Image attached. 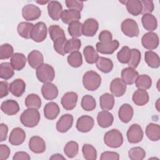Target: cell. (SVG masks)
<instances>
[{
  "label": "cell",
  "instance_id": "30bf717a",
  "mask_svg": "<svg viewBox=\"0 0 160 160\" xmlns=\"http://www.w3.org/2000/svg\"><path fill=\"white\" fill-rule=\"evenodd\" d=\"M94 125V119L88 115H83L79 117L76 122V129L81 132H88L90 131Z\"/></svg>",
  "mask_w": 160,
  "mask_h": 160
},
{
  "label": "cell",
  "instance_id": "f5cc1de1",
  "mask_svg": "<svg viewBox=\"0 0 160 160\" xmlns=\"http://www.w3.org/2000/svg\"><path fill=\"white\" fill-rule=\"evenodd\" d=\"M67 39L66 37H62L59 38L58 39H56L55 41H54L53 47L54 50L60 55L64 56L66 54L64 52V46L66 44V42H67Z\"/></svg>",
  "mask_w": 160,
  "mask_h": 160
},
{
  "label": "cell",
  "instance_id": "5bb4252c",
  "mask_svg": "<svg viewBox=\"0 0 160 160\" xmlns=\"http://www.w3.org/2000/svg\"><path fill=\"white\" fill-rule=\"evenodd\" d=\"M29 148L34 153L41 154L46 151V142L40 136H34L29 141Z\"/></svg>",
  "mask_w": 160,
  "mask_h": 160
},
{
  "label": "cell",
  "instance_id": "6125c7cd",
  "mask_svg": "<svg viewBox=\"0 0 160 160\" xmlns=\"http://www.w3.org/2000/svg\"><path fill=\"white\" fill-rule=\"evenodd\" d=\"M8 132V127L6 124L1 123L0 124V134H1V142L5 141L7 139Z\"/></svg>",
  "mask_w": 160,
  "mask_h": 160
},
{
  "label": "cell",
  "instance_id": "836d02e7",
  "mask_svg": "<svg viewBox=\"0 0 160 160\" xmlns=\"http://www.w3.org/2000/svg\"><path fill=\"white\" fill-rule=\"evenodd\" d=\"M83 55L86 62L90 64H94L99 57L98 51L92 46H86L84 48Z\"/></svg>",
  "mask_w": 160,
  "mask_h": 160
},
{
  "label": "cell",
  "instance_id": "d590c367",
  "mask_svg": "<svg viewBox=\"0 0 160 160\" xmlns=\"http://www.w3.org/2000/svg\"><path fill=\"white\" fill-rule=\"evenodd\" d=\"M126 9L131 15L137 16L141 14L142 4L139 0H129L126 2Z\"/></svg>",
  "mask_w": 160,
  "mask_h": 160
},
{
  "label": "cell",
  "instance_id": "91938a15",
  "mask_svg": "<svg viewBox=\"0 0 160 160\" xmlns=\"http://www.w3.org/2000/svg\"><path fill=\"white\" fill-rule=\"evenodd\" d=\"M9 84L6 81H1L0 82V98L6 97L9 94Z\"/></svg>",
  "mask_w": 160,
  "mask_h": 160
},
{
  "label": "cell",
  "instance_id": "ab89813d",
  "mask_svg": "<svg viewBox=\"0 0 160 160\" xmlns=\"http://www.w3.org/2000/svg\"><path fill=\"white\" fill-rule=\"evenodd\" d=\"M135 84L138 89L147 90L151 87L152 79L147 74H141L138 76Z\"/></svg>",
  "mask_w": 160,
  "mask_h": 160
},
{
  "label": "cell",
  "instance_id": "7dc6e473",
  "mask_svg": "<svg viewBox=\"0 0 160 160\" xmlns=\"http://www.w3.org/2000/svg\"><path fill=\"white\" fill-rule=\"evenodd\" d=\"M141 54L139 50L135 48L131 49V56H130L129 60L128 62V65L130 68L136 69L138 66L141 61Z\"/></svg>",
  "mask_w": 160,
  "mask_h": 160
},
{
  "label": "cell",
  "instance_id": "94428289",
  "mask_svg": "<svg viewBox=\"0 0 160 160\" xmlns=\"http://www.w3.org/2000/svg\"><path fill=\"white\" fill-rule=\"evenodd\" d=\"M31 159V157L29 155L24 151H18L14 154L13 156L12 159L13 160H19V159H23V160H29Z\"/></svg>",
  "mask_w": 160,
  "mask_h": 160
},
{
  "label": "cell",
  "instance_id": "44dd1931",
  "mask_svg": "<svg viewBox=\"0 0 160 160\" xmlns=\"http://www.w3.org/2000/svg\"><path fill=\"white\" fill-rule=\"evenodd\" d=\"M10 92L16 97L21 96L26 90V83L22 79H16L9 86Z\"/></svg>",
  "mask_w": 160,
  "mask_h": 160
},
{
  "label": "cell",
  "instance_id": "f35d334b",
  "mask_svg": "<svg viewBox=\"0 0 160 160\" xmlns=\"http://www.w3.org/2000/svg\"><path fill=\"white\" fill-rule=\"evenodd\" d=\"M24 103L28 108L38 109L41 106L42 101L40 97L36 94H29L26 98Z\"/></svg>",
  "mask_w": 160,
  "mask_h": 160
},
{
  "label": "cell",
  "instance_id": "7bdbcfd3",
  "mask_svg": "<svg viewBox=\"0 0 160 160\" xmlns=\"http://www.w3.org/2000/svg\"><path fill=\"white\" fill-rule=\"evenodd\" d=\"M67 61L68 64L72 68H79L82 64V56L79 51H75L69 54Z\"/></svg>",
  "mask_w": 160,
  "mask_h": 160
},
{
  "label": "cell",
  "instance_id": "484cf974",
  "mask_svg": "<svg viewBox=\"0 0 160 160\" xmlns=\"http://www.w3.org/2000/svg\"><path fill=\"white\" fill-rule=\"evenodd\" d=\"M121 79L126 84L131 85L135 83V81L139 76L138 72L135 69L128 67L123 69L121 71Z\"/></svg>",
  "mask_w": 160,
  "mask_h": 160
},
{
  "label": "cell",
  "instance_id": "b9f144b4",
  "mask_svg": "<svg viewBox=\"0 0 160 160\" xmlns=\"http://www.w3.org/2000/svg\"><path fill=\"white\" fill-rule=\"evenodd\" d=\"M81 47V41L78 38H71L67 41L64 46L65 54H70L71 52L78 51Z\"/></svg>",
  "mask_w": 160,
  "mask_h": 160
},
{
  "label": "cell",
  "instance_id": "6da1fadb",
  "mask_svg": "<svg viewBox=\"0 0 160 160\" xmlns=\"http://www.w3.org/2000/svg\"><path fill=\"white\" fill-rule=\"evenodd\" d=\"M40 118V113L38 109L28 108L21 114L20 121L23 126L31 128L36 126L39 124Z\"/></svg>",
  "mask_w": 160,
  "mask_h": 160
},
{
  "label": "cell",
  "instance_id": "db71d44e",
  "mask_svg": "<svg viewBox=\"0 0 160 160\" xmlns=\"http://www.w3.org/2000/svg\"><path fill=\"white\" fill-rule=\"evenodd\" d=\"M66 6L69 9H74L79 11H81L84 7V3L82 1L77 0H66L65 1Z\"/></svg>",
  "mask_w": 160,
  "mask_h": 160
},
{
  "label": "cell",
  "instance_id": "f907efd6",
  "mask_svg": "<svg viewBox=\"0 0 160 160\" xmlns=\"http://www.w3.org/2000/svg\"><path fill=\"white\" fill-rule=\"evenodd\" d=\"M13 52L14 49L12 46L8 43L3 44L0 46V59L1 60L11 58L14 54Z\"/></svg>",
  "mask_w": 160,
  "mask_h": 160
},
{
  "label": "cell",
  "instance_id": "cb8c5ba5",
  "mask_svg": "<svg viewBox=\"0 0 160 160\" xmlns=\"http://www.w3.org/2000/svg\"><path fill=\"white\" fill-rule=\"evenodd\" d=\"M97 121L100 127L102 128H107L112 124L114 117L111 112L107 111H102L99 112L98 114Z\"/></svg>",
  "mask_w": 160,
  "mask_h": 160
},
{
  "label": "cell",
  "instance_id": "8d00e7d4",
  "mask_svg": "<svg viewBox=\"0 0 160 160\" xmlns=\"http://www.w3.org/2000/svg\"><path fill=\"white\" fill-rule=\"evenodd\" d=\"M34 24L29 22H21L18 24L17 31L20 36L25 39L31 38V32Z\"/></svg>",
  "mask_w": 160,
  "mask_h": 160
},
{
  "label": "cell",
  "instance_id": "74e56055",
  "mask_svg": "<svg viewBox=\"0 0 160 160\" xmlns=\"http://www.w3.org/2000/svg\"><path fill=\"white\" fill-rule=\"evenodd\" d=\"M14 74V69L11 63L2 62L0 64V78L4 80L11 79Z\"/></svg>",
  "mask_w": 160,
  "mask_h": 160
},
{
  "label": "cell",
  "instance_id": "8fae6325",
  "mask_svg": "<svg viewBox=\"0 0 160 160\" xmlns=\"http://www.w3.org/2000/svg\"><path fill=\"white\" fill-rule=\"evenodd\" d=\"M99 28V23L94 18H88L82 24V34L87 37L94 36Z\"/></svg>",
  "mask_w": 160,
  "mask_h": 160
},
{
  "label": "cell",
  "instance_id": "ffe728a7",
  "mask_svg": "<svg viewBox=\"0 0 160 160\" xmlns=\"http://www.w3.org/2000/svg\"><path fill=\"white\" fill-rule=\"evenodd\" d=\"M1 111L6 115H15L19 111V106L18 102L13 99H8L3 101L1 106Z\"/></svg>",
  "mask_w": 160,
  "mask_h": 160
},
{
  "label": "cell",
  "instance_id": "d6986e66",
  "mask_svg": "<svg viewBox=\"0 0 160 160\" xmlns=\"http://www.w3.org/2000/svg\"><path fill=\"white\" fill-rule=\"evenodd\" d=\"M41 93L46 100H53L58 96V89L51 82L44 83L41 88Z\"/></svg>",
  "mask_w": 160,
  "mask_h": 160
},
{
  "label": "cell",
  "instance_id": "681fc988",
  "mask_svg": "<svg viewBox=\"0 0 160 160\" xmlns=\"http://www.w3.org/2000/svg\"><path fill=\"white\" fill-rule=\"evenodd\" d=\"M128 156L131 160H142L146 156V151L141 147H134L129 150Z\"/></svg>",
  "mask_w": 160,
  "mask_h": 160
},
{
  "label": "cell",
  "instance_id": "8992f818",
  "mask_svg": "<svg viewBox=\"0 0 160 160\" xmlns=\"http://www.w3.org/2000/svg\"><path fill=\"white\" fill-rule=\"evenodd\" d=\"M48 29L46 24L43 22L36 23L31 32V39L36 42H41L44 41L47 37Z\"/></svg>",
  "mask_w": 160,
  "mask_h": 160
},
{
  "label": "cell",
  "instance_id": "680465c9",
  "mask_svg": "<svg viewBox=\"0 0 160 160\" xmlns=\"http://www.w3.org/2000/svg\"><path fill=\"white\" fill-rule=\"evenodd\" d=\"M11 153L9 148L6 144L0 145V160L7 159Z\"/></svg>",
  "mask_w": 160,
  "mask_h": 160
},
{
  "label": "cell",
  "instance_id": "ee69618b",
  "mask_svg": "<svg viewBox=\"0 0 160 160\" xmlns=\"http://www.w3.org/2000/svg\"><path fill=\"white\" fill-rule=\"evenodd\" d=\"M81 105L84 111H91L96 108V102L95 99L92 96L87 94L82 97Z\"/></svg>",
  "mask_w": 160,
  "mask_h": 160
},
{
  "label": "cell",
  "instance_id": "d4e9b609",
  "mask_svg": "<svg viewBox=\"0 0 160 160\" xmlns=\"http://www.w3.org/2000/svg\"><path fill=\"white\" fill-rule=\"evenodd\" d=\"M60 112V109L57 103L49 102L44 108V117L49 120L55 119Z\"/></svg>",
  "mask_w": 160,
  "mask_h": 160
},
{
  "label": "cell",
  "instance_id": "3957f363",
  "mask_svg": "<svg viewBox=\"0 0 160 160\" xmlns=\"http://www.w3.org/2000/svg\"><path fill=\"white\" fill-rule=\"evenodd\" d=\"M105 144L111 148H118L123 143L122 133L116 129H112L106 132L104 136Z\"/></svg>",
  "mask_w": 160,
  "mask_h": 160
},
{
  "label": "cell",
  "instance_id": "52a82bcc",
  "mask_svg": "<svg viewBox=\"0 0 160 160\" xmlns=\"http://www.w3.org/2000/svg\"><path fill=\"white\" fill-rule=\"evenodd\" d=\"M126 135L129 142L131 144H136L142 141L144 132L140 125L138 124H133L129 128Z\"/></svg>",
  "mask_w": 160,
  "mask_h": 160
},
{
  "label": "cell",
  "instance_id": "9a60e30c",
  "mask_svg": "<svg viewBox=\"0 0 160 160\" xmlns=\"http://www.w3.org/2000/svg\"><path fill=\"white\" fill-rule=\"evenodd\" d=\"M73 116L70 114L61 116L56 123V129L58 132L64 133L69 131L73 124Z\"/></svg>",
  "mask_w": 160,
  "mask_h": 160
},
{
  "label": "cell",
  "instance_id": "5b68a950",
  "mask_svg": "<svg viewBox=\"0 0 160 160\" xmlns=\"http://www.w3.org/2000/svg\"><path fill=\"white\" fill-rule=\"evenodd\" d=\"M121 28L123 34L129 38L138 37L139 34L138 23L132 19L128 18L124 20L121 23Z\"/></svg>",
  "mask_w": 160,
  "mask_h": 160
},
{
  "label": "cell",
  "instance_id": "7402d4cb",
  "mask_svg": "<svg viewBox=\"0 0 160 160\" xmlns=\"http://www.w3.org/2000/svg\"><path fill=\"white\" fill-rule=\"evenodd\" d=\"M28 61L32 68L36 69L44 63V57L40 51L32 50L28 55Z\"/></svg>",
  "mask_w": 160,
  "mask_h": 160
},
{
  "label": "cell",
  "instance_id": "d6a6232c",
  "mask_svg": "<svg viewBox=\"0 0 160 160\" xmlns=\"http://www.w3.org/2000/svg\"><path fill=\"white\" fill-rule=\"evenodd\" d=\"M97 68L104 73L111 72L113 68L112 61L107 58L99 57L96 62Z\"/></svg>",
  "mask_w": 160,
  "mask_h": 160
},
{
  "label": "cell",
  "instance_id": "816d5d0a",
  "mask_svg": "<svg viewBox=\"0 0 160 160\" xmlns=\"http://www.w3.org/2000/svg\"><path fill=\"white\" fill-rule=\"evenodd\" d=\"M131 56V49L127 46H123L117 54V58L119 62L128 64Z\"/></svg>",
  "mask_w": 160,
  "mask_h": 160
},
{
  "label": "cell",
  "instance_id": "e7e4bbea",
  "mask_svg": "<svg viewBox=\"0 0 160 160\" xmlns=\"http://www.w3.org/2000/svg\"><path fill=\"white\" fill-rule=\"evenodd\" d=\"M37 3L41 4V5H44L46 3H49L50 1H36Z\"/></svg>",
  "mask_w": 160,
  "mask_h": 160
},
{
  "label": "cell",
  "instance_id": "7c38bea8",
  "mask_svg": "<svg viewBox=\"0 0 160 160\" xmlns=\"http://www.w3.org/2000/svg\"><path fill=\"white\" fill-rule=\"evenodd\" d=\"M110 91L113 96L121 97L124 94L126 91V84L119 78L112 80L110 84Z\"/></svg>",
  "mask_w": 160,
  "mask_h": 160
},
{
  "label": "cell",
  "instance_id": "4316f807",
  "mask_svg": "<svg viewBox=\"0 0 160 160\" xmlns=\"http://www.w3.org/2000/svg\"><path fill=\"white\" fill-rule=\"evenodd\" d=\"M81 18V12L74 9H65L62 11L61 16L62 21L66 24H69L72 22L79 21Z\"/></svg>",
  "mask_w": 160,
  "mask_h": 160
},
{
  "label": "cell",
  "instance_id": "9f6ffc18",
  "mask_svg": "<svg viewBox=\"0 0 160 160\" xmlns=\"http://www.w3.org/2000/svg\"><path fill=\"white\" fill-rule=\"evenodd\" d=\"M98 38L101 43H109L112 41V35L110 31L104 30L100 32Z\"/></svg>",
  "mask_w": 160,
  "mask_h": 160
},
{
  "label": "cell",
  "instance_id": "e0dca14e",
  "mask_svg": "<svg viewBox=\"0 0 160 160\" xmlns=\"http://www.w3.org/2000/svg\"><path fill=\"white\" fill-rule=\"evenodd\" d=\"M26 139V132L23 129L17 127L14 128L10 133L9 142L13 146H19L22 144Z\"/></svg>",
  "mask_w": 160,
  "mask_h": 160
},
{
  "label": "cell",
  "instance_id": "60d3db41",
  "mask_svg": "<svg viewBox=\"0 0 160 160\" xmlns=\"http://www.w3.org/2000/svg\"><path fill=\"white\" fill-rule=\"evenodd\" d=\"M82 24L79 21L72 22L69 24L68 31L72 38H77L82 34Z\"/></svg>",
  "mask_w": 160,
  "mask_h": 160
},
{
  "label": "cell",
  "instance_id": "603a6c76",
  "mask_svg": "<svg viewBox=\"0 0 160 160\" xmlns=\"http://www.w3.org/2000/svg\"><path fill=\"white\" fill-rule=\"evenodd\" d=\"M134 110L132 107L127 103L123 104L118 111V116L121 121L124 123L129 122L132 118Z\"/></svg>",
  "mask_w": 160,
  "mask_h": 160
},
{
  "label": "cell",
  "instance_id": "f546056e",
  "mask_svg": "<svg viewBox=\"0 0 160 160\" xmlns=\"http://www.w3.org/2000/svg\"><path fill=\"white\" fill-rule=\"evenodd\" d=\"M26 61L27 60L25 55L20 52L14 53L10 60L11 64L14 69L16 71L22 70L25 67Z\"/></svg>",
  "mask_w": 160,
  "mask_h": 160
},
{
  "label": "cell",
  "instance_id": "ba28073f",
  "mask_svg": "<svg viewBox=\"0 0 160 160\" xmlns=\"http://www.w3.org/2000/svg\"><path fill=\"white\" fill-rule=\"evenodd\" d=\"M41 15V10L36 5L26 4L22 9V18L27 21H34L39 18Z\"/></svg>",
  "mask_w": 160,
  "mask_h": 160
},
{
  "label": "cell",
  "instance_id": "277c9868",
  "mask_svg": "<svg viewBox=\"0 0 160 160\" xmlns=\"http://www.w3.org/2000/svg\"><path fill=\"white\" fill-rule=\"evenodd\" d=\"M36 75L38 79L42 83L51 82L55 77V71L52 66L43 63L36 69Z\"/></svg>",
  "mask_w": 160,
  "mask_h": 160
},
{
  "label": "cell",
  "instance_id": "bcb514c9",
  "mask_svg": "<svg viewBox=\"0 0 160 160\" xmlns=\"http://www.w3.org/2000/svg\"><path fill=\"white\" fill-rule=\"evenodd\" d=\"M82 152L86 160H96L97 158L96 149L91 144H84L82 147Z\"/></svg>",
  "mask_w": 160,
  "mask_h": 160
},
{
  "label": "cell",
  "instance_id": "9c48e42d",
  "mask_svg": "<svg viewBox=\"0 0 160 160\" xmlns=\"http://www.w3.org/2000/svg\"><path fill=\"white\" fill-rule=\"evenodd\" d=\"M159 37L154 32H148L143 35L141 38L142 46L149 51L156 49L159 45Z\"/></svg>",
  "mask_w": 160,
  "mask_h": 160
},
{
  "label": "cell",
  "instance_id": "83f0119b",
  "mask_svg": "<svg viewBox=\"0 0 160 160\" xmlns=\"http://www.w3.org/2000/svg\"><path fill=\"white\" fill-rule=\"evenodd\" d=\"M133 102L139 106H142L149 102V97L148 92L146 90L138 89L132 94Z\"/></svg>",
  "mask_w": 160,
  "mask_h": 160
},
{
  "label": "cell",
  "instance_id": "ac0fdd59",
  "mask_svg": "<svg viewBox=\"0 0 160 160\" xmlns=\"http://www.w3.org/2000/svg\"><path fill=\"white\" fill-rule=\"evenodd\" d=\"M62 6L58 1H51L48 4V12L49 16L54 21H58L62 12Z\"/></svg>",
  "mask_w": 160,
  "mask_h": 160
},
{
  "label": "cell",
  "instance_id": "2e32d148",
  "mask_svg": "<svg viewBox=\"0 0 160 160\" xmlns=\"http://www.w3.org/2000/svg\"><path fill=\"white\" fill-rule=\"evenodd\" d=\"M119 46V42L118 40H112L109 43H101L98 42L96 43V51L98 52L104 54H112Z\"/></svg>",
  "mask_w": 160,
  "mask_h": 160
},
{
  "label": "cell",
  "instance_id": "c3c4849f",
  "mask_svg": "<svg viewBox=\"0 0 160 160\" xmlns=\"http://www.w3.org/2000/svg\"><path fill=\"white\" fill-rule=\"evenodd\" d=\"M49 36L54 42L59 38L66 37L64 30L58 25H51L48 29Z\"/></svg>",
  "mask_w": 160,
  "mask_h": 160
},
{
  "label": "cell",
  "instance_id": "4fadbf2b",
  "mask_svg": "<svg viewBox=\"0 0 160 160\" xmlns=\"http://www.w3.org/2000/svg\"><path fill=\"white\" fill-rule=\"evenodd\" d=\"M78 94L75 92H67L61 98V103L63 108L67 111L72 110L76 106Z\"/></svg>",
  "mask_w": 160,
  "mask_h": 160
},
{
  "label": "cell",
  "instance_id": "f1b7e54d",
  "mask_svg": "<svg viewBox=\"0 0 160 160\" xmlns=\"http://www.w3.org/2000/svg\"><path fill=\"white\" fill-rule=\"evenodd\" d=\"M141 22L143 28L149 32H152L157 28V19L152 14H143L141 18Z\"/></svg>",
  "mask_w": 160,
  "mask_h": 160
},
{
  "label": "cell",
  "instance_id": "6f0895ef",
  "mask_svg": "<svg viewBox=\"0 0 160 160\" xmlns=\"http://www.w3.org/2000/svg\"><path fill=\"white\" fill-rule=\"evenodd\" d=\"M101 160H119V155L116 152L104 151L101 154Z\"/></svg>",
  "mask_w": 160,
  "mask_h": 160
},
{
  "label": "cell",
  "instance_id": "7a4b0ae2",
  "mask_svg": "<svg viewBox=\"0 0 160 160\" xmlns=\"http://www.w3.org/2000/svg\"><path fill=\"white\" fill-rule=\"evenodd\" d=\"M82 84L87 90L90 91H96L101 86V77L96 71H87L82 77Z\"/></svg>",
  "mask_w": 160,
  "mask_h": 160
},
{
  "label": "cell",
  "instance_id": "be15d7a7",
  "mask_svg": "<svg viewBox=\"0 0 160 160\" xmlns=\"http://www.w3.org/2000/svg\"><path fill=\"white\" fill-rule=\"evenodd\" d=\"M51 160H61V159H63V160H65L66 158L61 154H54L53 155H52L51 157H50L49 158Z\"/></svg>",
  "mask_w": 160,
  "mask_h": 160
},
{
  "label": "cell",
  "instance_id": "e575fe53",
  "mask_svg": "<svg viewBox=\"0 0 160 160\" xmlns=\"http://www.w3.org/2000/svg\"><path fill=\"white\" fill-rule=\"evenodd\" d=\"M144 60L151 68H158L160 65V59L157 53L152 51H148L144 54Z\"/></svg>",
  "mask_w": 160,
  "mask_h": 160
},
{
  "label": "cell",
  "instance_id": "4dcf8cb0",
  "mask_svg": "<svg viewBox=\"0 0 160 160\" xmlns=\"http://www.w3.org/2000/svg\"><path fill=\"white\" fill-rule=\"evenodd\" d=\"M146 134L152 141H158L160 139V126L159 124L149 123L146 128Z\"/></svg>",
  "mask_w": 160,
  "mask_h": 160
},
{
  "label": "cell",
  "instance_id": "f6af8a7d",
  "mask_svg": "<svg viewBox=\"0 0 160 160\" xmlns=\"http://www.w3.org/2000/svg\"><path fill=\"white\" fill-rule=\"evenodd\" d=\"M79 151V145L74 141H69L64 148V152L69 158H72L77 156Z\"/></svg>",
  "mask_w": 160,
  "mask_h": 160
},
{
  "label": "cell",
  "instance_id": "11a10c76",
  "mask_svg": "<svg viewBox=\"0 0 160 160\" xmlns=\"http://www.w3.org/2000/svg\"><path fill=\"white\" fill-rule=\"evenodd\" d=\"M142 4V14H151L154 9V5L152 1L142 0L141 1Z\"/></svg>",
  "mask_w": 160,
  "mask_h": 160
},
{
  "label": "cell",
  "instance_id": "1f68e13d",
  "mask_svg": "<svg viewBox=\"0 0 160 160\" xmlns=\"http://www.w3.org/2000/svg\"><path fill=\"white\" fill-rule=\"evenodd\" d=\"M114 98L112 94L104 93L99 98L100 107L103 111L111 110L114 105Z\"/></svg>",
  "mask_w": 160,
  "mask_h": 160
}]
</instances>
